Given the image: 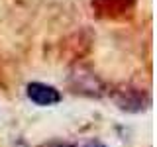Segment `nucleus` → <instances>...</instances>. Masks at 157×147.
Here are the masks:
<instances>
[{"instance_id":"nucleus-2","label":"nucleus","mask_w":157,"mask_h":147,"mask_svg":"<svg viewBox=\"0 0 157 147\" xmlns=\"http://www.w3.org/2000/svg\"><path fill=\"white\" fill-rule=\"evenodd\" d=\"M69 85L77 94H85V96H102L104 94V85L90 69L85 67H77L75 71L69 75Z\"/></svg>"},{"instance_id":"nucleus-4","label":"nucleus","mask_w":157,"mask_h":147,"mask_svg":"<svg viewBox=\"0 0 157 147\" xmlns=\"http://www.w3.org/2000/svg\"><path fill=\"white\" fill-rule=\"evenodd\" d=\"M82 147H106V145L100 143V141H88V143H85Z\"/></svg>"},{"instance_id":"nucleus-1","label":"nucleus","mask_w":157,"mask_h":147,"mask_svg":"<svg viewBox=\"0 0 157 147\" xmlns=\"http://www.w3.org/2000/svg\"><path fill=\"white\" fill-rule=\"evenodd\" d=\"M112 100L122 112H128V114H140V112L147 110L151 104V98L145 90L126 85L112 90Z\"/></svg>"},{"instance_id":"nucleus-3","label":"nucleus","mask_w":157,"mask_h":147,"mask_svg":"<svg viewBox=\"0 0 157 147\" xmlns=\"http://www.w3.org/2000/svg\"><path fill=\"white\" fill-rule=\"evenodd\" d=\"M26 94L37 106H53L61 102V92L55 86L45 85V82H29L26 86Z\"/></svg>"}]
</instances>
